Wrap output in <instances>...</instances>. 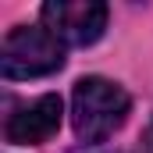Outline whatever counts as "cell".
Returning a JSON list of instances; mask_svg holds the SVG:
<instances>
[{
	"label": "cell",
	"instance_id": "obj_4",
	"mask_svg": "<svg viewBox=\"0 0 153 153\" xmlns=\"http://www.w3.org/2000/svg\"><path fill=\"white\" fill-rule=\"evenodd\" d=\"M61 114H64L61 96H57V93H43L39 100L18 107L14 114L7 117L4 135H7V143H14V146H36V143H46V139L57 135Z\"/></svg>",
	"mask_w": 153,
	"mask_h": 153
},
{
	"label": "cell",
	"instance_id": "obj_2",
	"mask_svg": "<svg viewBox=\"0 0 153 153\" xmlns=\"http://www.w3.org/2000/svg\"><path fill=\"white\" fill-rule=\"evenodd\" d=\"M64 64V43L46 25H18L0 43V75L18 78H43Z\"/></svg>",
	"mask_w": 153,
	"mask_h": 153
},
{
	"label": "cell",
	"instance_id": "obj_1",
	"mask_svg": "<svg viewBox=\"0 0 153 153\" xmlns=\"http://www.w3.org/2000/svg\"><path fill=\"white\" fill-rule=\"evenodd\" d=\"M132 111L128 93L103 75H85L71 89V125L82 143H103L125 125Z\"/></svg>",
	"mask_w": 153,
	"mask_h": 153
},
{
	"label": "cell",
	"instance_id": "obj_5",
	"mask_svg": "<svg viewBox=\"0 0 153 153\" xmlns=\"http://www.w3.org/2000/svg\"><path fill=\"white\" fill-rule=\"evenodd\" d=\"M143 150L153 153V117H150V125H146V132H143Z\"/></svg>",
	"mask_w": 153,
	"mask_h": 153
},
{
	"label": "cell",
	"instance_id": "obj_3",
	"mask_svg": "<svg viewBox=\"0 0 153 153\" xmlns=\"http://www.w3.org/2000/svg\"><path fill=\"white\" fill-rule=\"evenodd\" d=\"M39 18L64 46H89L107 29V4H100V0H50V4H43Z\"/></svg>",
	"mask_w": 153,
	"mask_h": 153
}]
</instances>
